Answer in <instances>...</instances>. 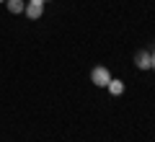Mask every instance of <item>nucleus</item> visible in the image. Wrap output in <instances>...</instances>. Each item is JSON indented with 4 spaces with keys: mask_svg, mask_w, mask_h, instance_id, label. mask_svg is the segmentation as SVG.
Here are the masks:
<instances>
[{
    "mask_svg": "<svg viewBox=\"0 0 155 142\" xmlns=\"http://www.w3.org/2000/svg\"><path fill=\"white\" fill-rule=\"evenodd\" d=\"M109 80H111V72H109V67H104V65H96L93 70H91V83H93V85L106 88V85H109Z\"/></svg>",
    "mask_w": 155,
    "mask_h": 142,
    "instance_id": "nucleus-1",
    "label": "nucleus"
},
{
    "mask_svg": "<svg viewBox=\"0 0 155 142\" xmlns=\"http://www.w3.org/2000/svg\"><path fill=\"white\" fill-rule=\"evenodd\" d=\"M134 65H137V70H150V67H153V52L140 49L137 54H134Z\"/></svg>",
    "mask_w": 155,
    "mask_h": 142,
    "instance_id": "nucleus-2",
    "label": "nucleus"
},
{
    "mask_svg": "<svg viewBox=\"0 0 155 142\" xmlns=\"http://www.w3.org/2000/svg\"><path fill=\"white\" fill-rule=\"evenodd\" d=\"M23 13H26L31 21H36V18H41V13H44V3H36V0H28L26 8H23Z\"/></svg>",
    "mask_w": 155,
    "mask_h": 142,
    "instance_id": "nucleus-3",
    "label": "nucleus"
},
{
    "mask_svg": "<svg viewBox=\"0 0 155 142\" xmlns=\"http://www.w3.org/2000/svg\"><path fill=\"white\" fill-rule=\"evenodd\" d=\"M5 8H8V13H13V16H21L23 8H26V0H5Z\"/></svg>",
    "mask_w": 155,
    "mask_h": 142,
    "instance_id": "nucleus-4",
    "label": "nucleus"
},
{
    "mask_svg": "<svg viewBox=\"0 0 155 142\" xmlns=\"http://www.w3.org/2000/svg\"><path fill=\"white\" fill-rule=\"evenodd\" d=\"M106 88H109V93H111V96H122V93H124V83L119 80V78H111Z\"/></svg>",
    "mask_w": 155,
    "mask_h": 142,
    "instance_id": "nucleus-5",
    "label": "nucleus"
},
{
    "mask_svg": "<svg viewBox=\"0 0 155 142\" xmlns=\"http://www.w3.org/2000/svg\"><path fill=\"white\" fill-rule=\"evenodd\" d=\"M150 52H153V70H155V49H150Z\"/></svg>",
    "mask_w": 155,
    "mask_h": 142,
    "instance_id": "nucleus-6",
    "label": "nucleus"
},
{
    "mask_svg": "<svg viewBox=\"0 0 155 142\" xmlns=\"http://www.w3.org/2000/svg\"><path fill=\"white\" fill-rule=\"evenodd\" d=\"M0 3H5V0H0Z\"/></svg>",
    "mask_w": 155,
    "mask_h": 142,
    "instance_id": "nucleus-7",
    "label": "nucleus"
},
{
    "mask_svg": "<svg viewBox=\"0 0 155 142\" xmlns=\"http://www.w3.org/2000/svg\"><path fill=\"white\" fill-rule=\"evenodd\" d=\"M44 3H49V0H44Z\"/></svg>",
    "mask_w": 155,
    "mask_h": 142,
    "instance_id": "nucleus-8",
    "label": "nucleus"
}]
</instances>
